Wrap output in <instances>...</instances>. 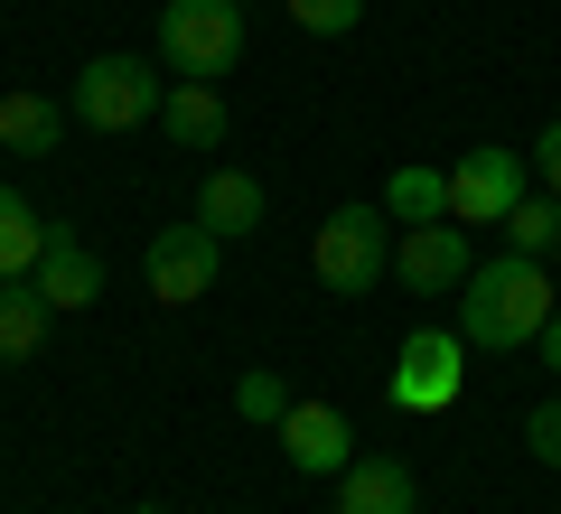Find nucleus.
<instances>
[{
	"instance_id": "obj_1",
	"label": "nucleus",
	"mask_w": 561,
	"mask_h": 514,
	"mask_svg": "<svg viewBox=\"0 0 561 514\" xmlns=\"http://www.w3.org/2000/svg\"><path fill=\"white\" fill-rule=\"evenodd\" d=\"M552 309H561L552 272L524 262V253H496V262H478V272L459 281V336L478 346V356H515V346H534Z\"/></svg>"
},
{
	"instance_id": "obj_2",
	"label": "nucleus",
	"mask_w": 561,
	"mask_h": 514,
	"mask_svg": "<svg viewBox=\"0 0 561 514\" xmlns=\"http://www.w3.org/2000/svg\"><path fill=\"white\" fill-rule=\"evenodd\" d=\"M309 272H319L328 299H375L393 281V216L383 206H337L309 243Z\"/></svg>"
},
{
	"instance_id": "obj_3",
	"label": "nucleus",
	"mask_w": 561,
	"mask_h": 514,
	"mask_svg": "<svg viewBox=\"0 0 561 514\" xmlns=\"http://www.w3.org/2000/svg\"><path fill=\"white\" fill-rule=\"evenodd\" d=\"M160 57L197 84L234 76L243 66V0H169L160 10Z\"/></svg>"
},
{
	"instance_id": "obj_4",
	"label": "nucleus",
	"mask_w": 561,
	"mask_h": 514,
	"mask_svg": "<svg viewBox=\"0 0 561 514\" xmlns=\"http://www.w3.org/2000/svg\"><path fill=\"white\" fill-rule=\"evenodd\" d=\"M169 84L150 57H94L76 76V94H66V113L84 122V132H140V122H160Z\"/></svg>"
},
{
	"instance_id": "obj_5",
	"label": "nucleus",
	"mask_w": 561,
	"mask_h": 514,
	"mask_svg": "<svg viewBox=\"0 0 561 514\" xmlns=\"http://www.w3.org/2000/svg\"><path fill=\"white\" fill-rule=\"evenodd\" d=\"M468 393V336L459 328H412L393 346V412H449Z\"/></svg>"
},
{
	"instance_id": "obj_6",
	"label": "nucleus",
	"mask_w": 561,
	"mask_h": 514,
	"mask_svg": "<svg viewBox=\"0 0 561 514\" xmlns=\"http://www.w3.org/2000/svg\"><path fill=\"white\" fill-rule=\"evenodd\" d=\"M216 272H225V235H206L197 216H187V225H160V235H150V253H140V281H150V299H160V309L206 299V290H216Z\"/></svg>"
},
{
	"instance_id": "obj_7",
	"label": "nucleus",
	"mask_w": 561,
	"mask_h": 514,
	"mask_svg": "<svg viewBox=\"0 0 561 514\" xmlns=\"http://www.w3.org/2000/svg\"><path fill=\"white\" fill-rule=\"evenodd\" d=\"M534 187V159L505 150V140H478V150L449 169V216L459 225H505V206Z\"/></svg>"
},
{
	"instance_id": "obj_8",
	"label": "nucleus",
	"mask_w": 561,
	"mask_h": 514,
	"mask_svg": "<svg viewBox=\"0 0 561 514\" xmlns=\"http://www.w3.org/2000/svg\"><path fill=\"white\" fill-rule=\"evenodd\" d=\"M468 272H478V262H468V225H459V216L402 225V235H393V281H402L412 299H459Z\"/></svg>"
},
{
	"instance_id": "obj_9",
	"label": "nucleus",
	"mask_w": 561,
	"mask_h": 514,
	"mask_svg": "<svg viewBox=\"0 0 561 514\" xmlns=\"http://www.w3.org/2000/svg\"><path fill=\"white\" fill-rule=\"evenodd\" d=\"M280 458H290L300 477H346L356 431H346L337 402H290V421H280Z\"/></svg>"
},
{
	"instance_id": "obj_10",
	"label": "nucleus",
	"mask_w": 561,
	"mask_h": 514,
	"mask_svg": "<svg viewBox=\"0 0 561 514\" xmlns=\"http://www.w3.org/2000/svg\"><path fill=\"white\" fill-rule=\"evenodd\" d=\"M47 290V309H94L103 299V262L84 253V235L76 225H47V253H38V272H28Z\"/></svg>"
},
{
	"instance_id": "obj_11",
	"label": "nucleus",
	"mask_w": 561,
	"mask_h": 514,
	"mask_svg": "<svg viewBox=\"0 0 561 514\" xmlns=\"http://www.w3.org/2000/svg\"><path fill=\"white\" fill-rule=\"evenodd\" d=\"M337 514H421V487H412V468H402V458H346Z\"/></svg>"
},
{
	"instance_id": "obj_12",
	"label": "nucleus",
	"mask_w": 561,
	"mask_h": 514,
	"mask_svg": "<svg viewBox=\"0 0 561 514\" xmlns=\"http://www.w3.org/2000/svg\"><path fill=\"white\" fill-rule=\"evenodd\" d=\"M262 179H243V169H206V187H197V225L206 235H225V243H243L262 225Z\"/></svg>"
},
{
	"instance_id": "obj_13",
	"label": "nucleus",
	"mask_w": 561,
	"mask_h": 514,
	"mask_svg": "<svg viewBox=\"0 0 561 514\" xmlns=\"http://www.w3.org/2000/svg\"><path fill=\"white\" fill-rule=\"evenodd\" d=\"M160 122H169V140L179 150H225V94L216 84H169V103H160Z\"/></svg>"
},
{
	"instance_id": "obj_14",
	"label": "nucleus",
	"mask_w": 561,
	"mask_h": 514,
	"mask_svg": "<svg viewBox=\"0 0 561 514\" xmlns=\"http://www.w3.org/2000/svg\"><path fill=\"white\" fill-rule=\"evenodd\" d=\"M47 328H57L47 290H38V281H10V290H0V365H28L47 346Z\"/></svg>"
},
{
	"instance_id": "obj_15",
	"label": "nucleus",
	"mask_w": 561,
	"mask_h": 514,
	"mask_svg": "<svg viewBox=\"0 0 561 514\" xmlns=\"http://www.w3.org/2000/svg\"><path fill=\"white\" fill-rule=\"evenodd\" d=\"M496 235H505V253L552 262V253H561V197H552V187H524V197L505 206V225H496Z\"/></svg>"
},
{
	"instance_id": "obj_16",
	"label": "nucleus",
	"mask_w": 561,
	"mask_h": 514,
	"mask_svg": "<svg viewBox=\"0 0 561 514\" xmlns=\"http://www.w3.org/2000/svg\"><path fill=\"white\" fill-rule=\"evenodd\" d=\"M38 253H47V216L20 197V187H0V290L38 272Z\"/></svg>"
},
{
	"instance_id": "obj_17",
	"label": "nucleus",
	"mask_w": 561,
	"mask_h": 514,
	"mask_svg": "<svg viewBox=\"0 0 561 514\" xmlns=\"http://www.w3.org/2000/svg\"><path fill=\"white\" fill-rule=\"evenodd\" d=\"M383 216L393 225H440L449 216V169H393V179H383Z\"/></svg>"
},
{
	"instance_id": "obj_18",
	"label": "nucleus",
	"mask_w": 561,
	"mask_h": 514,
	"mask_svg": "<svg viewBox=\"0 0 561 514\" xmlns=\"http://www.w3.org/2000/svg\"><path fill=\"white\" fill-rule=\"evenodd\" d=\"M0 140H10L20 159H47L66 140V113L47 94H0Z\"/></svg>"
},
{
	"instance_id": "obj_19",
	"label": "nucleus",
	"mask_w": 561,
	"mask_h": 514,
	"mask_svg": "<svg viewBox=\"0 0 561 514\" xmlns=\"http://www.w3.org/2000/svg\"><path fill=\"white\" fill-rule=\"evenodd\" d=\"M290 402H300V393H290L280 375H262V365H253V375H234V412H243V421H272V431H280Z\"/></svg>"
},
{
	"instance_id": "obj_20",
	"label": "nucleus",
	"mask_w": 561,
	"mask_h": 514,
	"mask_svg": "<svg viewBox=\"0 0 561 514\" xmlns=\"http://www.w3.org/2000/svg\"><path fill=\"white\" fill-rule=\"evenodd\" d=\"M290 20H300L309 38H346V28L365 20V0H290Z\"/></svg>"
},
{
	"instance_id": "obj_21",
	"label": "nucleus",
	"mask_w": 561,
	"mask_h": 514,
	"mask_svg": "<svg viewBox=\"0 0 561 514\" xmlns=\"http://www.w3.org/2000/svg\"><path fill=\"white\" fill-rule=\"evenodd\" d=\"M524 449H534L542 468H561V393H552V402H534V412H524Z\"/></svg>"
},
{
	"instance_id": "obj_22",
	"label": "nucleus",
	"mask_w": 561,
	"mask_h": 514,
	"mask_svg": "<svg viewBox=\"0 0 561 514\" xmlns=\"http://www.w3.org/2000/svg\"><path fill=\"white\" fill-rule=\"evenodd\" d=\"M524 159H534V179H542V187L561 197V122H542V140H534Z\"/></svg>"
},
{
	"instance_id": "obj_23",
	"label": "nucleus",
	"mask_w": 561,
	"mask_h": 514,
	"mask_svg": "<svg viewBox=\"0 0 561 514\" xmlns=\"http://www.w3.org/2000/svg\"><path fill=\"white\" fill-rule=\"evenodd\" d=\"M534 346H542V365H552V375H561V309L542 318V336H534Z\"/></svg>"
},
{
	"instance_id": "obj_24",
	"label": "nucleus",
	"mask_w": 561,
	"mask_h": 514,
	"mask_svg": "<svg viewBox=\"0 0 561 514\" xmlns=\"http://www.w3.org/2000/svg\"><path fill=\"white\" fill-rule=\"evenodd\" d=\"M131 514H169V505H131Z\"/></svg>"
}]
</instances>
